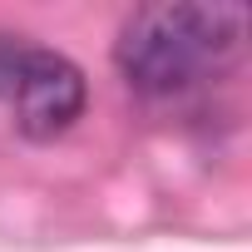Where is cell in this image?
Returning a JSON list of instances; mask_svg holds the SVG:
<instances>
[{"label": "cell", "mask_w": 252, "mask_h": 252, "mask_svg": "<svg viewBox=\"0 0 252 252\" xmlns=\"http://www.w3.org/2000/svg\"><path fill=\"white\" fill-rule=\"evenodd\" d=\"M247 10L242 5H198L158 0L139 5L114 40V64L139 94H183L242 60Z\"/></svg>", "instance_id": "6da1fadb"}, {"label": "cell", "mask_w": 252, "mask_h": 252, "mask_svg": "<svg viewBox=\"0 0 252 252\" xmlns=\"http://www.w3.org/2000/svg\"><path fill=\"white\" fill-rule=\"evenodd\" d=\"M84 74L74 60H64L60 50H40L30 45L20 74H15V89H10V104H15V129L30 139V144H50L60 134L74 129V119L84 114Z\"/></svg>", "instance_id": "7a4b0ae2"}, {"label": "cell", "mask_w": 252, "mask_h": 252, "mask_svg": "<svg viewBox=\"0 0 252 252\" xmlns=\"http://www.w3.org/2000/svg\"><path fill=\"white\" fill-rule=\"evenodd\" d=\"M25 55H30V45H25L20 35H5V30H0V99H10V89H15V74H20Z\"/></svg>", "instance_id": "3957f363"}]
</instances>
